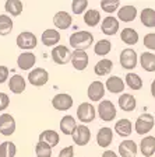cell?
<instances>
[{
  "label": "cell",
  "mask_w": 155,
  "mask_h": 157,
  "mask_svg": "<svg viewBox=\"0 0 155 157\" xmlns=\"http://www.w3.org/2000/svg\"><path fill=\"white\" fill-rule=\"evenodd\" d=\"M68 42L74 51H85L94 44V35L88 31H77L70 35Z\"/></svg>",
  "instance_id": "6da1fadb"
},
{
  "label": "cell",
  "mask_w": 155,
  "mask_h": 157,
  "mask_svg": "<svg viewBox=\"0 0 155 157\" xmlns=\"http://www.w3.org/2000/svg\"><path fill=\"white\" fill-rule=\"evenodd\" d=\"M154 126L155 117L152 114H148V112L141 114L134 122V131H136L137 135H141V136H144V135L147 136V133H149L154 129Z\"/></svg>",
  "instance_id": "7a4b0ae2"
},
{
  "label": "cell",
  "mask_w": 155,
  "mask_h": 157,
  "mask_svg": "<svg viewBox=\"0 0 155 157\" xmlns=\"http://www.w3.org/2000/svg\"><path fill=\"white\" fill-rule=\"evenodd\" d=\"M97 112L99 115V118L103 122H110L116 118V105L113 104L110 100H102L99 101V105L97 108Z\"/></svg>",
  "instance_id": "3957f363"
},
{
  "label": "cell",
  "mask_w": 155,
  "mask_h": 157,
  "mask_svg": "<svg viewBox=\"0 0 155 157\" xmlns=\"http://www.w3.org/2000/svg\"><path fill=\"white\" fill-rule=\"evenodd\" d=\"M120 60V66L126 70H133V69L137 67V63H138V55L133 48H126L120 52L119 56Z\"/></svg>",
  "instance_id": "277c9868"
},
{
  "label": "cell",
  "mask_w": 155,
  "mask_h": 157,
  "mask_svg": "<svg viewBox=\"0 0 155 157\" xmlns=\"http://www.w3.org/2000/svg\"><path fill=\"white\" fill-rule=\"evenodd\" d=\"M97 117V108L91 102H81L77 108V118L78 121L83 122V125L92 122Z\"/></svg>",
  "instance_id": "5b68a950"
},
{
  "label": "cell",
  "mask_w": 155,
  "mask_h": 157,
  "mask_svg": "<svg viewBox=\"0 0 155 157\" xmlns=\"http://www.w3.org/2000/svg\"><path fill=\"white\" fill-rule=\"evenodd\" d=\"M52 59H53V62L57 63V65H67L68 62H71V52L70 49L65 45H57L55 48L52 49Z\"/></svg>",
  "instance_id": "8992f818"
},
{
  "label": "cell",
  "mask_w": 155,
  "mask_h": 157,
  "mask_svg": "<svg viewBox=\"0 0 155 157\" xmlns=\"http://www.w3.org/2000/svg\"><path fill=\"white\" fill-rule=\"evenodd\" d=\"M28 82L35 87H42L49 82V73L48 70L42 67H35L32 69L28 75Z\"/></svg>",
  "instance_id": "52a82bcc"
},
{
  "label": "cell",
  "mask_w": 155,
  "mask_h": 157,
  "mask_svg": "<svg viewBox=\"0 0 155 157\" xmlns=\"http://www.w3.org/2000/svg\"><path fill=\"white\" fill-rule=\"evenodd\" d=\"M71 137H73V142L77 146H85L91 140V131L88 129L87 125H83V124L77 125V128L74 129Z\"/></svg>",
  "instance_id": "ba28073f"
},
{
  "label": "cell",
  "mask_w": 155,
  "mask_h": 157,
  "mask_svg": "<svg viewBox=\"0 0 155 157\" xmlns=\"http://www.w3.org/2000/svg\"><path fill=\"white\" fill-rule=\"evenodd\" d=\"M17 46L20 49H24V51H29V49H34L38 44V39H36V35L32 33H28V31H24V33L18 34L17 35Z\"/></svg>",
  "instance_id": "9c48e42d"
},
{
  "label": "cell",
  "mask_w": 155,
  "mask_h": 157,
  "mask_svg": "<svg viewBox=\"0 0 155 157\" xmlns=\"http://www.w3.org/2000/svg\"><path fill=\"white\" fill-rule=\"evenodd\" d=\"M119 28H120V23H119V20H117V17L108 16L101 23V31L105 35H109V36L116 35L119 33Z\"/></svg>",
  "instance_id": "30bf717a"
},
{
  "label": "cell",
  "mask_w": 155,
  "mask_h": 157,
  "mask_svg": "<svg viewBox=\"0 0 155 157\" xmlns=\"http://www.w3.org/2000/svg\"><path fill=\"white\" fill-rule=\"evenodd\" d=\"M73 104H74L73 97L70 94H66V93L56 94L55 97L52 98V105L57 111H67V109H70L73 107Z\"/></svg>",
  "instance_id": "8fae6325"
},
{
  "label": "cell",
  "mask_w": 155,
  "mask_h": 157,
  "mask_svg": "<svg viewBox=\"0 0 155 157\" xmlns=\"http://www.w3.org/2000/svg\"><path fill=\"white\" fill-rule=\"evenodd\" d=\"M105 91H106L105 84H103L102 82H99V80H95V82H92L88 86L87 95L91 101L99 102V100H102L103 95H105Z\"/></svg>",
  "instance_id": "7c38bea8"
},
{
  "label": "cell",
  "mask_w": 155,
  "mask_h": 157,
  "mask_svg": "<svg viewBox=\"0 0 155 157\" xmlns=\"http://www.w3.org/2000/svg\"><path fill=\"white\" fill-rule=\"evenodd\" d=\"M16 132V119L10 114L0 115V133L4 136H11Z\"/></svg>",
  "instance_id": "4fadbf2b"
},
{
  "label": "cell",
  "mask_w": 155,
  "mask_h": 157,
  "mask_svg": "<svg viewBox=\"0 0 155 157\" xmlns=\"http://www.w3.org/2000/svg\"><path fill=\"white\" fill-rule=\"evenodd\" d=\"M90 62V58H88V53L85 51H74L73 55H71V65L76 70H85Z\"/></svg>",
  "instance_id": "5bb4252c"
},
{
  "label": "cell",
  "mask_w": 155,
  "mask_h": 157,
  "mask_svg": "<svg viewBox=\"0 0 155 157\" xmlns=\"http://www.w3.org/2000/svg\"><path fill=\"white\" fill-rule=\"evenodd\" d=\"M124 87H126V84L119 76H110V77H108L106 83H105V88L112 94H123Z\"/></svg>",
  "instance_id": "9a60e30c"
},
{
  "label": "cell",
  "mask_w": 155,
  "mask_h": 157,
  "mask_svg": "<svg viewBox=\"0 0 155 157\" xmlns=\"http://www.w3.org/2000/svg\"><path fill=\"white\" fill-rule=\"evenodd\" d=\"M117 104H119L122 111L131 112V111H134L137 107V100L134 95L129 94V93H123V94H120V97L117 98Z\"/></svg>",
  "instance_id": "2e32d148"
},
{
  "label": "cell",
  "mask_w": 155,
  "mask_h": 157,
  "mask_svg": "<svg viewBox=\"0 0 155 157\" xmlns=\"http://www.w3.org/2000/svg\"><path fill=\"white\" fill-rule=\"evenodd\" d=\"M138 153V146L134 140L126 139L119 144V156L122 157H136Z\"/></svg>",
  "instance_id": "e0dca14e"
},
{
  "label": "cell",
  "mask_w": 155,
  "mask_h": 157,
  "mask_svg": "<svg viewBox=\"0 0 155 157\" xmlns=\"http://www.w3.org/2000/svg\"><path fill=\"white\" fill-rule=\"evenodd\" d=\"M140 151L144 157H152L155 154V136L147 135L140 142Z\"/></svg>",
  "instance_id": "ac0fdd59"
},
{
  "label": "cell",
  "mask_w": 155,
  "mask_h": 157,
  "mask_svg": "<svg viewBox=\"0 0 155 157\" xmlns=\"http://www.w3.org/2000/svg\"><path fill=\"white\" fill-rule=\"evenodd\" d=\"M137 17V9L134 6H123L117 10V20L122 23H131Z\"/></svg>",
  "instance_id": "d6986e66"
},
{
  "label": "cell",
  "mask_w": 155,
  "mask_h": 157,
  "mask_svg": "<svg viewBox=\"0 0 155 157\" xmlns=\"http://www.w3.org/2000/svg\"><path fill=\"white\" fill-rule=\"evenodd\" d=\"M53 24L57 29H67L73 24V17L67 11H57L53 17Z\"/></svg>",
  "instance_id": "ffe728a7"
},
{
  "label": "cell",
  "mask_w": 155,
  "mask_h": 157,
  "mask_svg": "<svg viewBox=\"0 0 155 157\" xmlns=\"http://www.w3.org/2000/svg\"><path fill=\"white\" fill-rule=\"evenodd\" d=\"M115 132L120 137H129L133 132V124L127 118H122L115 124Z\"/></svg>",
  "instance_id": "44dd1931"
},
{
  "label": "cell",
  "mask_w": 155,
  "mask_h": 157,
  "mask_svg": "<svg viewBox=\"0 0 155 157\" xmlns=\"http://www.w3.org/2000/svg\"><path fill=\"white\" fill-rule=\"evenodd\" d=\"M59 41H60V33L55 28H48L42 33V42L46 46H57Z\"/></svg>",
  "instance_id": "7402d4cb"
},
{
  "label": "cell",
  "mask_w": 155,
  "mask_h": 157,
  "mask_svg": "<svg viewBox=\"0 0 155 157\" xmlns=\"http://www.w3.org/2000/svg\"><path fill=\"white\" fill-rule=\"evenodd\" d=\"M138 63L142 70L148 73L155 72V55L152 52H142L138 58Z\"/></svg>",
  "instance_id": "603a6c76"
},
{
  "label": "cell",
  "mask_w": 155,
  "mask_h": 157,
  "mask_svg": "<svg viewBox=\"0 0 155 157\" xmlns=\"http://www.w3.org/2000/svg\"><path fill=\"white\" fill-rule=\"evenodd\" d=\"M113 140V131L108 126L101 128L97 133V143L101 147H108Z\"/></svg>",
  "instance_id": "cb8c5ba5"
},
{
  "label": "cell",
  "mask_w": 155,
  "mask_h": 157,
  "mask_svg": "<svg viewBox=\"0 0 155 157\" xmlns=\"http://www.w3.org/2000/svg\"><path fill=\"white\" fill-rule=\"evenodd\" d=\"M9 88H10V91L14 93V94H21V93H24L27 88L25 78L20 75H14L13 77L10 78Z\"/></svg>",
  "instance_id": "d4e9b609"
},
{
  "label": "cell",
  "mask_w": 155,
  "mask_h": 157,
  "mask_svg": "<svg viewBox=\"0 0 155 157\" xmlns=\"http://www.w3.org/2000/svg\"><path fill=\"white\" fill-rule=\"evenodd\" d=\"M36 62V56L32 52H24L17 58V65L21 70H29Z\"/></svg>",
  "instance_id": "484cf974"
},
{
  "label": "cell",
  "mask_w": 155,
  "mask_h": 157,
  "mask_svg": "<svg viewBox=\"0 0 155 157\" xmlns=\"http://www.w3.org/2000/svg\"><path fill=\"white\" fill-rule=\"evenodd\" d=\"M39 142H45L46 144L53 149L55 146H57L59 142H60V136L56 131H52V129H46V131L41 132L39 133Z\"/></svg>",
  "instance_id": "4316f807"
},
{
  "label": "cell",
  "mask_w": 155,
  "mask_h": 157,
  "mask_svg": "<svg viewBox=\"0 0 155 157\" xmlns=\"http://www.w3.org/2000/svg\"><path fill=\"white\" fill-rule=\"evenodd\" d=\"M120 39H122L126 45L131 46V45H136V44L138 42L140 35H138V33H137L134 28L126 27V28H123L122 33H120Z\"/></svg>",
  "instance_id": "83f0119b"
},
{
  "label": "cell",
  "mask_w": 155,
  "mask_h": 157,
  "mask_svg": "<svg viewBox=\"0 0 155 157\" xmlns=\"http://www.w3.org/2000/svg\"><path fill=\"white\" fill-rule=\"evenodd\" d=\"M112 70H113V62L110 60V59H106V58L101 59L99 62L94 66V73L97 76H99V77H102V76H108Z\"/></svg>",
  "instance_id": "f1b7e54d"
},
{
  "label": "cell",
  "mask_w": 155,
  "mask_h": 157,
  "mask_svg": "<svg viewBox=\"0 0 155 157\" xmlns=\"http://www.w3.org/2000/svg\"><path fill=\"white\" fill-rule=\"evenodd\" d=\"M140 21L144 27L147 28H154L155 27V10L151 7H147V9L141 10L140 13Z\"/></svg>",
  "instance_id": "f546056e"
},
{
  "label": "cell",
  "mask_w": 155,
  "mask_h": 157,
  "mask_svg": "<svg viewBox=\"0 0 155 157\" xmlns=\"http://www.w3.org/2000/svg\"><path fill=\"white\" fill-rule=\"evenodd\" d=\"M77 128V122H76L74 117L71 115H65L60 119V131L65 135H73L74 129Z\"/></svg>",
  "instance_id": "4dcf8cb0"
},
{
  "label": "cell",
  "mask_w": 155,
  "mask_h": 157,
  "mask_svg": "<svg viewBox=\"0 0 155 157\" xmlns=\"http://www.w3.org/2000/svg\"><path fill=\"white\" fill-rule=\"evenodd\" d=\"M124 84H126L129 88L137 91V90H141L142 88V78L140 77L137 73L129 72L126 75V77H124Z\"/></svg>",
  "instance_id": "1f68e13d"
},
{
  "label": "cell",
  "mask_w": 155,
  "mask_h": 157,
  "mask_svg": "<svg viewBox=\"0 0 155 157\" xmlns=\"http://www.w3.org/2000/svg\"><path fill=\"white\" fill-rule=\"evenodd\" d=\"M23 2H20V0H7L6 3H4V10H6L7 13L10 16H20V14L23 13Z\"/></svg>",
  "instance_id": "d6a6232c"
},
{
  "label": "cell",
  "mask_w": 155,
  "mask_h": 157,
  "mask_svg": "<svg viewBox=\"0 0 155 157\" xmlns=\"http://www.w3.org/2000/svg\"><path fill=\"white\" fill-rule=\"evenodd\" d=\"M101 21V13L99 10H95V9H91L87 10L84 13V23L87 24L88 27H97Z\"/></svg>",
  "instance_id": "836d02e7"
},
{
  "label": "cell",
  "mask_w": 155,
  "mask_h": 157,
  "mask_svg": "<svg viewBox=\"0 0 155 157\" xmlns=\"http://www.w3.org/2000/svg\"><path fill=\"white\" fill-rule=\"evenodd\" d=\"M110 49H112V44L108 39H99L94 45V52L98 56H106L110 52Z\"/></svg>",
  "instance_id": "e575fe53"
},
{
  "label": "cell",
  "mask_w": 155,
  "mask_h": 157,
  "mask_svg": "<svg viewBox=\"0 0 155 157\" xmlns=\"http://www.w3.org/2000/svg\"><path fill=\"white\" fill-rule=\"evenodd\" d=\"M13 29V20L7 14H0V35H9Z\"/></svg>",
  "instance_id": "d590c367"
},
{
  "label": "cell",
  "mask_w": 155,
  "mask_h": 157,
  "mask_svg": "<svg viewBox=\"0 0 155 157\" xmlns=\"http://www.w3.org/2000/svg\"><path fill=\"white\" fill-rule=\"evenodd\" d=\"M17 153V147L13 142L6 140L0 144V157H14Z\"/></svg>",
  "instance_id": "8d00e7d4"
},
{
  "label": "cell",
  "mask_w": 155,
  "mask_h": 157,
  "mask_svg": "<svg viewBox=\"0 0 155 157\" xmlns=\"http://www.w3.org/2000/svg\"><path fill=\"white\" fill-rule=\"evenodd\" d=\"M101 9L105 13L112 16V13H115V11H117L120 9V2L119 0H102L101 2Z\"/></svg>",
  "instance_id": "74e56055"
},
{
  "label": "cell",
  "mask_w": 155,
  "mask_h": 157,
  "mask_svg": "<svg viewBox=\"0 0 155 157\" xmlns=\"http://www.w3.org/2000/svg\"><path fill=\"white\" fill-rule=\"evenodd\" d=\"M36 157H52V147L45 142H38L35 146Z\"/></svg>",
  "instance_id": "f35d334b"
},
{
  "label": "cell",
  "mask_w": 155,
  "mask_h": 157,
  "mask_svg": "<svg viewBox=\"0 0 155 157\" xmlns=\"http://www.w3.org/2000/svg\"><path fill=\"white\" fill-rule=\"evenodd\" d=\"M88 7V0H73L71 2V10L74 14H83L87 11Z\"/></svg>",
  "instance_id": "ab89813d"
},
{
  "label": "cell",
  "mask_w": 155,
  "mask_h": 157,
  "mask_svg": "<svg viewBox=\"0 0 155 157\" xmlns=\"http://www.w3.org/2000/svg\"><path fill=\"white\" fill-rule=\"evenodd\" d=\"M144 46L149 51H155V33H148L144 35Z\"/></svg>",
  "instance_id": "60d3db41"
},
{
  "label": "cell",
  "mask_w": 155,
  "mask_h": 157,
  "mask_svg": "<svg viewBox=\"0 0 155 157\" xmlns=\"http://www.w3.org/2000/svg\"><path fill=\"white\" fill-rule=\"evenodd\" d=\"M10 105V98L6 93H0V111L7 109V107Z\"/></svg>",
  "instance_id": "b9f144b4"
},
{
  "label": "cell",
  "mask_w": 155,
  "mask_h": 157,
  "mask_svg": "<svg viewBox=\"0 0 155 157\" xmlns=\"http://www.w3.org/2000/svg\"><path fill=\"white\" fill-rule=\"evenodd\" d=\"M59 157H74V146L63 147L59 153Z\"/></svg>",
  "instance_id": "7bdbcfd3"
},
{
  "label": "cell",
  "mask_w": 155,
  "mask_h": 157,
  "mask_svg": "<svg viewBox=\"0 0 155 157\" xmlns=\"http://www.w3.org/2000/svg\"><path fill=\"white\" fill-rule=\"evenodd\" d=\"M9 67L7 66H0V84H3L4 82H7L9 78Z\"/></svg>",
  "instance_id": "ee69618b"
},
{
  "label": "cell",
  "mask_w": 155,
  "mask_h": 157,
  "mask_svg": "<svg viewBox=\"0 0 155 157\" xmlns=\"http://www.w3.org/2000/svg\"><path fill=\"white\" fill-rule=\"evenodd\" d=\"M102 157H119L113 150H105L102 153Z\"/></svg>",
  "instance_id": "f6af8a7d"
},
{
  "label": "cell",
  "mask_w": 155,
  "mask_h": 157,
  "mask_svg": "<svg viewBox=\"0 0 155 157\" xmlns=\"http://www.w3.org/2000/svg\"><path fill=\"white\" fill-rule=\"evenodd\" d=\"M149 90H151V95L155 98V78L151 82V87H149Z\"/></svg>",
  "instance_id": "bcb514c9"
}]
</instances>
